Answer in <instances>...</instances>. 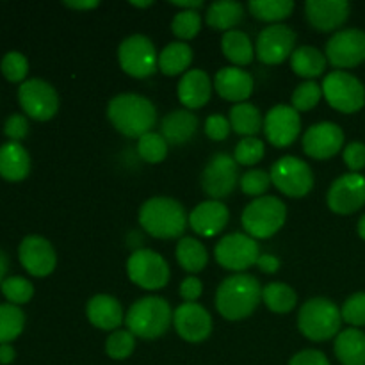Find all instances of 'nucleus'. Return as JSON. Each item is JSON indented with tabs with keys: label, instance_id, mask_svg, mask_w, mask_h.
<instances>
[{
	"label": "nucleus",
	"instance_id": "obj_1",
	"mask_svg": "<svg viewBox=\"0 0 365 365\" xmlns=\"http://www.w3.org/2000/svg\"><path fill=\"white\" fill-rule=\"evenodd\" d=\"M107 118L120 134L139 139L155 127L157 109L146 96L138 93H121L110 98Z\"/></svg>",
	"mask_w": 365,
	"mask_h": 365
},
{
	"label": "nucleus",
	"instance_id": "obj_2",
	"mask_svg": "<svg viewBox=\"0 0 365 365\" xmlns=\"http://www.w3.org/2000/svg\"><path fill=\"white\" fill-rule=\"evenodd\" d=\"M262 302V287L255 277L235 273L225 278L216 291V309L225 319L241 321L252 316Z\"/></svg>",
	"mask_w": 365,
	"mask_h": 365
},
{
	"label": "nucleus",
	"instance_id": "obj_3",
	"mask_svg": "<svg viewBox=\"0 0 365 365\" xmlns=\"http://www.w3.org/2000/svg\"><path fill=\"white\" fill-rule=\"evenodd\" d=\"M143 230L155 239H182L189 216L184 205L170 196H153L139 209Z\"/></svg>",
	"mask_w": 365,
	"mask_h": 365
},
{
	"label": "nucleus",
	"instance_id": "obj_4",
	"mask_svg": "<svg viewBox=\"0 0 365 365\" xmlns=\"http://www.w3.org/2000/svg\"><path fill=\"white\" fill-rule=\"evenodd\" d=\"M171 323H173V310L170 303L160 296H146L138 299L125 316L127 330L134 337L145 341L163 337L170 330Z\"/></svg>",
	"mask_w": 365,
	"mask_h": 365
},
{
	"label": "nucleus",
	"instance_id": "obj_5",
	"mask_svg": "<svg viewBox=\"0 0 365 365\" xmlns=\"http://www.w3.org/2000/svg\"><path fill=\"white\" fill-rule=\"evenodd\" d=\"M341 309L328 298H312L298 312V330L312 342H324L341 334Z\"/></svg>",
	"mask_w": 365,
	"mask_h": 365
},
{
	"label": "nucleus",
	"instance_id": "obj_6",
	"mask_svg": "<svg viewBox=\"0 0 365 365\" xmlns=\"http://www.w3.org/2000/svg\"><path fill=\"white\" fill-rule=\"evenodd\" d=\"M287 221V207L277 196L255 198L242 210L241 223L250 237L269 239L284 228Z\"/></svg>",
	"mask_w": 365,
	"mask_h": 365
},
{
	"label": "nucleus",
	"instance_id": "obj_7",
	"mask_svg": "<svg viewBox=\"0 0 365 365\" xmlns=\"http://www.w3.org/2000/svg\"><path fill=\"white\" fill-rule=\"evenodd\" d=\"M321 88H323V96L327 98V102L339 113H359L365 106L364 84L360 82V78L348 71H330L324 77Z\"/></svg>",
	"mask_w": 365,
	"mask_h": 365
},
{
	"label": "nucleus",
	"instance_id": "obj_8",
	"mask_svg": "<svg viewBox=\"0 0 365 365\" xmlns=\"http://www.w3.org/2000/svg\"><path fill=\"white\" fill-rule=\"evenodd\" d=\"M127 274L132 284L146 291H159L170 282L171 273L166 259L148 248H139L128 257Z\"/></svg>",
	"mask_w": 365,
	"mask_h": 365
},
{
	"label": "nucleus",
	"instance_id": "obj_9",
	"mask_svg": "<svg viewBox=\"0 0 365 365\" xmlns=\"http://www.w3.org/2000/svg\"><path fill=\"white\" fill-rule=\"evenodd\" d=\"M118 61L121 70L134 78H146L159 68V53L152 39L145 34H132L120 43Z\"/></svg>",
	"mask_w": 365,
	"mask_h": 365
},
{
	"label": "nucleus",
	"instance_id": "obj_10",
	"mask_svg": "<svg viewBox=\"0 0 365 365\" xmlns=\"http://www.w3.org/2000/svg\"><path fill=\"white\" fill-rule=\"evenodd\" d=\"M271 182L289 198H303L314 187L312 168L294 155H285L271 166Z\"/></svg>",
	"mask_w": 365,
	"mask_h": 365
},
{
	"label": "nucleus",
	"instance_id": "obj_11",
	"mask_svg": "<svg viewBox=\"0 0 365 365\" xmlns=\"http://www.w3.org/2000/svg\"><path fill=\"white\" fill-rule=\"evenodd\" d=\"M260 257L259 242L248 234H228L221 239L214 248V259L221 267L235 273L250 269L257 266V260Z\"/></svg>",
	"mask_w": 365,
	"mask_h": 365
},
{
	"label": "nucleus",
	"instance_id": "obj_12",
	"mask_svg": "<svg viewBox=\"0 0 365 365\" xmlns=\"http://www.w3.org/2000/svg\"><path fill=\"white\" fill-rule=\"evenodd\" d=\"M18 102L29 118L48 121L59 110V95L50 82L43 78H29L18 88Z\"/></svg>",
	"mask_w": 365,
	"mask_h": 365
},
{
	"label": "nucleus",
	"instance_id": "obj_13",
	"mask_svg": "<svg viewBox=\"0 0 365 365\" xmlns=\"http://www.w3.org/2000/svg\"><path fill=\"white\" fill-rule=\"evenodd\" d=\"M200 182H202L203 192L210 200L220 202L221 198H227L239 184L237 163L228 153H216L203 170Z\"/></svg>",
	"mask_w": 365,
	"mask_h": 365
},
{
	"label": "nucleus",
	"instance_id": "obj_14",
	"mask_svg": "<svg viewBox=\"0 0 365 365\" xmlns=\"http://www.w3.org/2000/svg\"><path fill=\"white\" fill-rule=\"evenodd\" d=\"M327 61L337 70H348L365 61V32L360 29H342L327 43Z\"/></svg>",
	"mask_w": 365,
	"mask_h": 365
},
{
	"label": "nucleus",
	"instance_id": "obj_15",
	"mask_svg": "<svg viewBox=\"0 0 365 365\" xmlns=\"http://www.w3.org/2000/svg\"><path fill=\"white\" fill-rule=\"evenodd\" d=\"M296 50V32L289 25L274 24L262 29L257 38L255 52L259 61L269 66L282 64Z\"/></svg>",
	"mask_w": 365,
	"mask_h": 365
},
{
	"label": "nucleus",
	"instance_id": "obj_16",
	"mask_svg": "<svg viewBox=\"0 0 365 365\" xmlns=\"http://www.w3.org/2000/svg\"><path fill=\"white\" fill-rule=\"evenodd\" d=\"M331 212L351 216L365 205V177L360 173H346L334 180L327 195Z\"/></svg>",
	"mask_w": 365,
	"mask_h": 365
},
{
	"label": "nucleus",
	"instance_id": "obj_17",
	"mask_svg": "<svg viewBox=\"0 0 365 365\" xmlns=\"http://www.w3.org/2000/svg\"><path fill=\"white\" fill-rule=\"evenodd\" d=\"M264 134L277 148H287L302 132V118L292 106H274L264 118Z\"/></svg>",
	"mask_w": 365,
	"mask_h": 365
},
{
	"label": "nucleus",
	"instance_id": "obj_18",
	"mask_svg": "<svg viewBox=\"0 0 365 365\" xmlns=\"http://www.w3.org/2000/svg\"><path fill=\"white\" fill-rule=\"evenodd\" d=\"M18 259L29 274L45 278L56 271L57 255L52 242L41 235H27L18 246Z\"/></svg>",
	"mask_w": 365,
	"mask_h": 365
},
{
	"label": "nucleus",
	"instance_id": "obj_19",
	"mask_svg": "<svg viewBox=\"0 0 365 365\" xmlns=\"http://www.w3.org/2000/svg\"><path fill=\"white\" fill-rule=\"evenodd\" d=\"M212 316L200 303H182L173 312L175 330L191 344L207 341L212 334Z\"/></svg>",
	"mask_w": 365,
	"mask_h": 365
},
{
	"label": "nucleus",
	"instance_id": "obj_20",
	"mask_svg": "<svg viewBox=\"0 0 365 365\" xmlns=\"http://www.w3.org/2000/svg\"><path fill=\"white\" fill-rule=\"evenodd\" d=\"M344 146V132L334 121H321L312 125L303 135V152L317 160H327L337 155Z\"/></svg>",
	"mask_w": 365,
	"mask_h": 365
},
{
	"label": "nucleus",
	"instance_id": "obj_21",
	"mask_svg": "<svg viewBox=\"0 0 365 365\" xmlns=\"http://www.w3.org/2000/svg\"><path fill=\"white\" fill-rule=\"evenodd\" d=\"M348 0H307L305 14L309 24L319 32H331L341 29L348 21Z\"/></svg>",
	"mask_w": 365,
	"mask_h": 365
},
{
	"label": "nucleus",
	"instance_id": "obj_22",
	"mask_svg": "<svg viewBox=\"0 0 365 365\" xmlns=\"http://www.w3.org/2000/svg\"><path fill=\"white\" fill-rule=\"evenodd\" d=\"M230 220V210L223 202L217 200H207L198 203L189 212V227L200 235V237H214L221 234Z\"/></svg>",
	"mask_w": 365,
	"mask_h": 365
},
{
	"label": "nucleus",
	"instance_id": "obj_23",
	"mask_svg": "<svg viewBox=\"0 0 365 365\" xmlns=\"http://www.w3.org/2000/svg\"><path fill=\"white\" fill-rule=\"evenodd\" d=\"M214 88L217 95L227 102L245 103V100L252 96L255 84L248 71L237 66H225L214 77Z\"/></svg>",
	"mask_w": 365,
	"mask_h": 365
},
{
	"label": "nucleus",
	"instance_id": "obj_24",
	"mask_svg": "<svg viewBox=\"0 0 365 365\" xmlns=\"http://www.w3.org/2000/svg\"><path fill=\"white\" fill-rule=\"evenodd\" d=\"M86 316L93 327L106 331H116L125 323L123 307L114 296L96 294L86 305Z\"/></svg>",
	"mask_w": 365,
	"mask_h": 365
},
{
	"label": "nucleus",
	"instance_id": "obj_25",
	"mask_svg": "<svg viewBox=\"0 0 365 365\" xmlns=\"http://www.w3.org/2000/svg\"><path fill=\"white\" fill-rule=\"evenodd\" d=\"M212 95V81L203 70H189L178 82V100L187 110L202 109Z\"/></svg>",
	"mask_w": 365,
	"mask_h": 365
},
{
	"label": "nucleus",
	"instance_id": "obj_26",
	"mask_svg": "<svg viewBox=\"0 0 365 365\" xmlns=\"http://www.w3.org/2000/svg\"><path fill=\"white\" fill-rule=\"evenodd\" d=\"M198 116L192 110L177 109L168 114L160 125V134L166 139L168 145L180 146L191 141L198 130Z\"/></svg>",
	"mask_w": 365,
	"mask_h": 365
},
{
	"label": "nucleus",
	"instance_id": "obj_27",
	"mask_svg": "<svg viewBox=\"0 0 365 365\" xmlns=\"http://www.w3.org/2000/svg\"><path fill=\"white\" fill-rule=\"evenodd\" d=\"M31 173V157L21 143H4L0 146V177L7 182H21Z\"/></svg>",
	"mask_w": 365,
	"mask_h": 365
},
{
	"label": "nucleus",
	"instance_id": "obj_28",
	"mask_svg": "<svg viewBox=\"0 0 365 365\" xmlns=\"http://www.w3.org/2000/svg\"><path fill=\"white\" fill-rule=\"evenodd\" d=\"M334 351L342 365H365V334L359 328H346L335 337Z\"/></svg>",
	"mask_w": 365,
	"mask_h": 365
},
{
	"label": "nucleus",
	"instance_id": "obj_29",
	"mask_svg": "<svg viewBox=\"0 0 365 365\" xmlns=\"http://www.w3.org/2000/svg\"><path fill=\"white\" fill-rule=\"evenodd\" d=\"M245 18V7L235 0H220L207 7L205 21L216 31H234Z\"/></svg>",
	"mask_w": 365,
	"mask_h": 365
},
{
	"label": "nucleus",
	"instance_id": "obj_30",
	"mask_svg": "<svg viewBox=\"0 0 365 365\" xmlns=\"http://www.w3.org/2000/svg\"><path fill=\"white\" fill-rule=\"evenodd\" d=\"M327 56L316 46L303 45L294 50L291 56V66L298 77L307 78V81H314L316 77L324 73L327 70Z\"/></svg>",
	"mask_w": 365,
	"mask_h": 365
},
{
	"label": "nucleus",
	"instance_id": "obj_31",
	"mask_svg": "<svg viewBox=\"0 0 365 365\" xmlns=\"http://www.w3.org/2000/svg\"><path fill=\"white\" fill-rule=\"evenodd\" d=\"M228 121H230L232 130L245 138H255L264 128V120L259 107L250 102L235 103L228 113Z\"/></svg>",
	"mask_w": 365,
	"mask_h": 365
},
{
	"label": "nucleus",
	"instance_id": "obj_32",
	"mask_svg": "<svg viewBox=\"0 0 365 365\" xmlns=\"http://www.w3.org/2000/svg\"><path fill=\"white\" fill-rule=\"evenodd\" d=\"M221 50L225 57L235 64L237 68L248 66L255 57V48L246 32L234 29V31L225 32L221 38Z\"/></svg>",
	"mask_w": 365,
	"mask_h": 365
},
{
	"label": "nucleus",
	"instance_id": "obj_33",
	"mask_svg": "<svg viewBox=\"0 0 365 365\" xmlns=\"http://www.w3.org/2000/svg\"><path fill=\"white\" fill-rule=\"evenodd\" d=\"M192 63V50L187 43L175 41L164 46L159 53V70L168 77L187 73V68Z\"/></svg>",
	"mask_w": 365,
	"mask_h": 365
},
{
	"label": "nucleus",
	"instance_id": "obj_34",
	"mask_svg": "<svg viewBox=\"0 0 365 365\" xmlns=\"http://www.w3.org/2000/svg\"><path fill=\"white\" fill-rule=\"evenodd\" d=\"M177 260L184 271L195 274L205 269L209 262L207 248L195 237H182L177 245Z\"/></svg>",
	"mask_w": 365,
	"mask_h": 365
},
{
	"label": "nucleus",
	"instance_id": "obj_35",
	"mask_svg": "<svg viewBox=\"0 0 365 365\" xmlns=\"http://www.w3.org/2000/svg\"><path fill=\"white\" fill-rule=\"evenodd\" d=\"M262 302L271 312L289 314L296 309L298 296L291 285L284 284V282H273L262 289Z\"/></svg>",
	"mask_w": 365,
	"mask_h": 365
},
{
	"label": "nucleus",
	"instance_id": "obj_36",
	"mask_svg": "<svg viewBox=\"0 0 365 365\" xmlns=\"http://www.w3.org/2000/svg\"><path fill=\"white\" fill-rule=\"evenodd\" d=\"M248 9L257 20L274 25L291 16L294 11V2L292 0H252L248 4Z\"/></svg>",
	"mask_w": 365,
	"mask_h": 365
},
{
	"label": "nucleus",
	"instance_id": "obj_37",
	"mask_svg": "<svg viewBox=\"0 0 365 365\" xmlns=\"http://www.w3.org/2000/svg\"><path fill=\"white\" fill-rule=\"evenodd\" d=\"M24 327V310L11 303H0V344H9L20 337Z\"/></svg>",
	"mask_w": 365,
	"mask_h": 365
},
{
	"label": "nucleus",
	"instance_id": "obj_38",
	"mask_svg": "<svg viewBox=\"0 0 365 365\" xmlns=\"http://www.w3.org/2000/svg\"><path fill=\"white\" fill-rule=\"evenodd\" d=\"M168 148H170V145H168V141L159 132L152 130L138 139V153L145 163H163L168 155Z\"/></svg>",
	"mask_w": 365,
	"mask_h": 365
},
{
	"label": "nucleus",
	"instance_id": "obj_39",
	"mask_svg": "<svg viewBox=\"0 0 365 365\" xmlns=\"http://www.w3.org/2000/svg\"><path fill=\"white\" fill-rule=\"evenodd\" d=\"M2 289V294L11 305H25L32 299L34 296V285L24 277H9L4 280V284L0 285Z\"/></svg>",
	"mask_w": 365,
	"mask_h": 365
},
{
	"label": "nucleus",
	"instance_id": "obj_40",
	"mask_svg": "<svg viewBox=\"0 0 365 365\" xmlns=\"http://www.w3.org/2000/svg\"><path fill=\"white\" fill-rule=\"evenodd\" d=\"M202 31V16L198 11H178L171 20V32L182 41L198 36Z\"/></svg>",
	"mask_w": 365,
	"mask_h": 365
},
{
	"label": "nucleus",
	"instance_id": "obj_41",
	"mask_svg": "<svg viewBox=\"0 0 365 365\" xmlns=\"http://www.w3.org/2000/svg\"><path fill=\"white\" fill-rule=\"evenodd\" d=\"M323 98V88L316 81H305L292 93V107L298 113L312 110Z\"/></svg>",
	"mask_w": 365,
	"mask_h": 365
},
{
	"label": "nucleus",
	"instance_id": "obj_42",
	"mask_svg": "<svg viewBox=\"0 0 365 365\" xmlns=\"http://www.w3.org/2000/svg\"><path fill=\"white\" fill-rule=\"evenodd\" d=\"M135 349V337L128 330H116L107 337L106 353L113 360H127Z\"/></svg>",
	"mask_w": 365,
	"mask_h": 365
},
{
	"label": "nucleus",
	"instance_id": "obj_43",
	"mask_svg": "<svg viewBox=\"0 0 365 365\" xmlns=\"http://www.w3.org/2000/svg\"><path fill=\"white\" fill-rule=\"evenodd\" d=\"M266 146L259 138H245L237 143L234 152V159L242 166H255L264 159Z\"/></svg>",
	"mask_w": 365,
	"mask_h": 365
},
{
	"label": "nucleus",
	"instance_id": "obj_44",
	"mask_svg": "<svg viewBox=\"0 0 365 365\" xmlns=\"http://www.w3.org/2000/svg\"><path fill=\"white\" fill-rule=\"evenodd\" d=\"M0 71L9 82H21L24 84L25 77L29 73V61L21 52H7L0 63Z\"/></svg>",
	"mask_w": 365,
	"mask_h": 365
},
{
	"label": "nucleus",
	"instance_id": "obj_45",
	"mask_svg": "<svg viewBox=\"0 0 365 365\" xmlns=\"http://www.w3.org/2000/svg\"><path fill=\"white\" fill-rule=\"evenodd\" d=\"M239 185H241V191L245 195L262 198V195L273 185V182H271V175L266 170H250L242 175Z\"/></svg>",
	"mask_w": 365,
	"mask_h": 365
},
{
	"label": "nucleus",
	"instance_id": "obj_46",
	"mask_svg": "<svg viewBox=\"0 0 365 365\" xmlns=\"http://www.w3.org/2000/svg\"><path fill=\"white\" fill-rule=\"evenodd\" d=\"M342 321L351 324L353 328L365 327V292H356L349 296L341 309Z\"/></svg>",
	"mask_w": 365,
	"mask_h": 365
},
{
	"label": "nucleus",
	"instance_id": "obj_47",
	"mask_svg": "<svg viewBox=\"0 0 365 365\" xmlns=\"http://www.w3.org/2000/svg\"><path fill=\"white\" fill-rule=\"evenodd\" d=\"M230 121L223 114H210L205 120V134L212 141H225L230 135Z\"/></svg>",
	"mask_w": 365,
	"mask_h": 365
},
{
	"label": "nucleus",
	"instance_id": "obj_48",
	"mask_svg": "<svg viewBox=\"0 0 365 365\" xmlns=\"http://www.w3.org/2000/svg\"><path fill=\"white\" fill-rule=\"evenodd\" d=\"M4 134L9 138V141L20 143L21 139L27 138L29 134V121L25 114L14 113L4 123Z\"/></svg>",
	"mask_w": 365,
	"mask_h": 365
},
{
	"label": "nucleus",
	"instance_id": "obj_49",
	"mask_svg": "<svg viewBox=\"0 0 365 365\" xmlns=\"http://www.w3.org/2000/svg\"><path fill=\"white\" fill-rule=\"evenodd\" d=\"M342 159H344L346 166L351 170V173H359L365 168V145L360 141L349 143L342 152Z\"/></svg>",
	"mask_w": 365,
	"mask_h": 365
},
{
	"label": "nucleus",
	"instance_id": "obj_50",
	"mask_svg": "<svg viewBox=\"0 0 365 365\" xmlns=\"http://www.w3.org/2000/svg\"><path fill=\"white\" fill-rule=\"evenodd\" d=\"M289 365H331L323 351L319 349H303L296 353Z\"/></svg>",
	"mask_w": 365,
	"mask_h": 365
},
{
	"label": "nucleus",
	"instance_id": "obj_51",
	"mask_svg": "<svg viewBox=\"0 0 365 365\" xmlns=\"http://www.w3.org/2000/svg\"><path fill=\"white\" fill-rule=\"evenodd\" d=\"M202 292H203V284L200 278L187 277L185 280H182L180 296L182 299H185V303H196V299L202 296Z\"/></svg>",
	"mask_w": 365,
	"mask_h": 365
},
{
	"label": "nucleus",
	"instance_id": "obj_52",
	"mask_svg": "<svg viewBox=\"0 0 365 365\" xmlns=\"http://www.w3.org/2000/svg\"><path fill=\"white\" fill-rule=\"evenodd\" d=\"M257 267H259L262 273L273 274L280 269V260H278V257L266 253V255L259 257V260H257Z\"/></svg>",
	"mask_w": 365,
	"mask_h": 365
},
{
	"label": "nucleus",
	"instance_id": "obj_53",
	"mask_svg": "<svg viewBox=\"0 0 365 365\" xmlns=\"http://www.w3.org/2000/svg\"><path fill=\"white\" fill-rule=\"evenodd\" d=\"M64 6L70 7V9L89 11V9H95V7H98L100 2L98 0H77V2H73V0H66V2H64Z\"/></svg>",
	"mask_w": 365,
	"mask_h": 365
},
{
	"label": "nucleus",
	"instance_id": "obj_54",
	"mask_svg": "<svg viewBox=\"0 0 365 365\" xmlns=\"http://www.w3.org/2000/svg\"><path fill=\"white\" fill-rule=\"evenodd\" d=\"M16 359V351L11 344H0V364L9 365Z\"/></svg>",
	"mask_w": 365,
	"mask_h": 365
},
{
	"label": "nucleus",
	"instance_id": "obj_55",
	"mask_svg": "<svg viewBox=\"0 0 365 365\" xmlns=\"http://www.w3.org/2000/svg\"><path fill=\"white\" fill-rule=\"evenodd\" d=\"M171 6L178 7V9L182 11H198L200 7L203 6L202 0H184V2H180V0H175V2H170Z\"/></svg>",
	"mask_w": 365,
	"mask_h": 365
},
{
	"label": "nucleus",
	"instance_id": "obj_56",
	"mask_svg": "<svg viewBox=\"0 0 365 365\" xmlns=\"http://www.w3.org/2000/svg\"><path fill=\"white\" fill-rule=\"evenodd\" d=\"M7 269H9V257H7L6 252L0 250V285H2L4 280H6Z\"/></svg>",
	"mask_w": 365,
	"mask_h": 365
},
{
	"label": "nucleus",
	"instance_id": "obj_57",
	"mask_svg": "<svg viewBox=\"0 0 365 365\" xmlns=\"http://www.w3.org/2000/svg\"><path fill=\"white\" fill-rule=\"evenodd\" d=\"M359 235L365 241V214L360 217V221H359Z\"/></svg>",
	"mask_w": 365,
	"mask_h": 365
},
{
	"label": "nucleus",
	"instance_id": "obj_58",
	"mask_svg": "<svg viewBox=\"0 0 365 365\" xmlns=\"http://www.w3.org/2000/svg\"><path fill=\"white\" fill-rule=\"evenodd\" d=\"M130 4H132V6H134V7H139V9H145V7L153 6L152 0H146V2H130Z\"/></svg>",
	"mask_w": 365,
	"mask_h": 365
}]
</instances>
